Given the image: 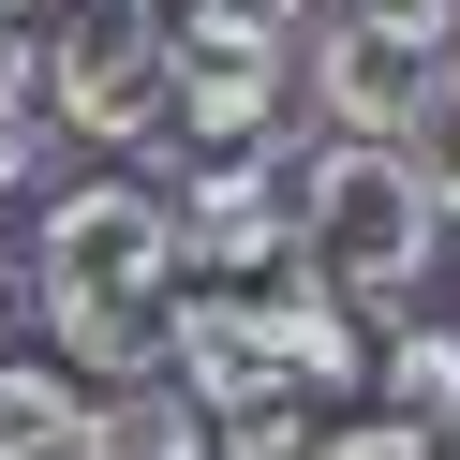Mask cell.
I'll return each instance as SVG.
<instances>
[{
	"label": "cell",
	"mask_w": 460,
	"mask_h": 460,
	"mask_svg": "<svg viewBox=\"0 0 460 460\" xmlns=\"http://www.w3.org/2000/svg\"><path fill=\"white\" fill-rule=\"evenodd\" d=\"M430 75H446V45H401V31H371V15H341V31L312 45L327 119H341V134H371V149H401V119L430 104Z\"/></svg>",
	"instance_id": "obj_6"
},
{
	"label": "cell",
	"mask_w": 460,
	"mask_h": 460,
	"mask_svg": "<svg viewBox=\"0 0 460 460\" xmlns=\"http://www.w3.org/2000/svg\"><path fill=\"white\" fill-rule=\"evenodd\" d=\"M0 460H90V401L60 386V371H0Z\"/></svg>",
	"instance_id": "obj_9"
},
{
	"label": "cell",
	"mask_w": 460,
	"mask_h": 460,
	"mask_svg": "<svg viewBox=\"0 0 460 460\" xmlns=\"http://www.w3.org/2000/svg\"><path fill=\"white\" fill-rule=\"evenodd\" d=\"M252 327H268V371H282V386H357V371H371L357 297H327V282H297V297H252Z\"/></svg>",
	"instance_id": "obj_7"
},
{
	"label": "cell",
	"mask_w": 460,
	"mask_h": 460,
	"mask_svg": "<svg viewBox=\"0 0 460 460\" xmlns=\"http://www.w3.org/2000/svg\"><path fill=\"white\" fill-rule=\"evenodd\" d=\"M90 460H208V401H179L164 371H119V401H90Z\"/></svg>",
	"instance_id": "obj_8"
},
{
	"label": "cell",
	"mask_w": 460,
	"mask_h": 460,
	"mask_svg": "<svg viewBox=\"0 0 460 460\" xmlns=\"http://www.w3.org/2000/svg\"><path fill=\"white\" fill-rule=\"evenodd\" d=\"M430 460H460V416H446V430H430Z\"/></svg>",
	"instance_id": "obj_15"
},
{
	"label": "cell",
	"mask_w": 460,
	"mask_h": 460,
	"mask_svg": "<svg viewBox=\"0 0 460 460\" xmlns=\"http://www.w3.org/2000/svg\"><path fill=\"white\" fill-rule=\"evenodd\" d=\"M371 31H401V45H460V0H357Z\"/></svg>",
	"instance_id": "obj_13"
},
{
	"label": "cell",
	"mask_w": 460,
	"mask_h": 460,
	"mask_svg": "<svg viewBox=\"0 0 460 460\" xmlns=\"http://www.w3.org/2000/svg\"><path fill=\"white\" fill-rule=\"evenodd\" d=\"M164 15V119L208 134V149H252L282 104V0H149Z\"/></svg>",
	"instance_id": "obj_3"
},
{
	"label": "cell",
	"mask_w": 460,
	"mask_h": 460,
	"mask_svg": "<svg viewBox=\"0 0 460 460\" xmlns=\"http://www.w3.org/2000/svg\"><path fill=\"white\" fill-rule=\"evenodd\" d=\"M401 164H416V193L460 223V75H430V104L401 119Z\"/></svg>",
	"instance_id": "obj_11"
},
{
	"label": "cell",
	"mask_w": 460,
	"mask_h": 460,
	"mask_svg": "<svg viewBox=\"0 0 460 460\" xmlns=\"http://www.w3.org/2000/svg\"><path fill=\"white\" fill-rule=\"evenodd\" d=\"M31 297L60 327L75 371H164V297H179V238H164V193L149 179H75L31 238Z\"/></svg>",
	"instance_id": "obj_1"
},
{
	"label": "cell",
	"mask_w": 460,
	"mask_h": 460,
	"mask_svg": "<svg viewBox=\"0 0 460 460\" xmlns=\"http://www.w3.org/2000/svg\"><path fill=\"white\" fill-rule=\"evenodd\" d=\"M31 104H45L31 90V45H15V15H0V119H31Z\"/></svg>",
	"instance_id": "obj_14"
},
{
	"label": "cell",
	"mask_w": 460,
	"mask_h": 460,
	"mask_svg": "<svg viewBox=\"0 0 460 460\" xmlns=\"http://www.w3.org/2000/svg\"><path fill=\"white\" fill-rule=\"evenodd\" d=\"M60 45L31 60V90H60L75 134H149L164 119V15L149 0H45Z\"/></svg>",
	"instance_id": "obj_4"
},
{
	"label": "cell",
	"mask_w": 460,
	"mask_h": 460,
	"mask_svg": "<svg viewBox=\"0 0 460 460\" xmlns=\"http://www.w3.org/2000/svg\"><path fill=\"white\" fill-rule=\"evenodd\" d=\"M430 238H446V208H430L416 164L371 149V134H341V149L312 164V193H297V252H312V282H327V297H357V312L416 297V282H430Z\"/></svg>",
	"instance_id": "obj_2"
},
{
	"label": "cell",
	"mask_w": 460,
	"mask_h": 460,
	"mask_svg": "<svg viewBox=\"0 0 460 460\" xmlns=\"http://www.w3.org/2000/svg\"><path fill=\"white\" fill-rule=\"evenodd\" d=\"M312 460H430V430H416V416H371V430H327Z\"/></svg>",
	"instance_id": "obj_12"
},
{
	"label": "cell",
	"mask_w": 460,
	"mask_h": 460,
	"mask_svg": "<svg viewBox=\"0 0 460 460\" xmlns=\"http://www.w3.org/2000/svg\"><path fill=\"white\" fill-rule=\"evenodd\" d=\"M0 15H45V0H0Z\"/></svg>",
	"instance_id": "obj_16"
},
{
	"label": "cell",
	"mask_w": 460,
	"mask_h": 460,
	"mask_svg": "<svg viewBox=\"0 0 460 460\" xmlns=\"http://www.w3.org/2000/svg\"><path fill=\"white\" fill-rule=\"evenodd\" d=\"M164 238H179V268H193V282H252L268 252H297V179H282L268 149L193 164V193L164 208Z\"/></svg>",
	"instance_id": "obj_5"
},
{
	"label": "cell",
	"mask_w": 460,
	"mask_h": 460,
	"mask_svg": "<svg viewBox=\"0 0 460 460\" xmlns=\"http://www.w3.org/2000/svg\"><path fill=\"white\" fill-rule=\"evenodd\" d=\"M386 386H401V416H416V430H446V416H460V341L430 327V312L386 341Z\"/></svg>",
	"instance_id": "obj_10"
}]
</instances>
